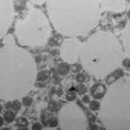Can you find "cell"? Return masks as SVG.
Returning <instances> with one entry per match:
<instances>
[{
    "instance_id": "obj_1",
    "label": "cell",
    "mask_w": 130,
    "mask_h": 130,
    "mask_svg": "<svg viewBox=\"0 0 130 130\" xmlns=\"http://www.w3.org/2000/svg\"><path fill=\"white\" fill-rule=\"evenodd\" d=\"M15 37L6 35L0 49V98H25L37 81V61L31 52L20 49Z\"/></svg>"
},
{
    "instance_id": "obj_2",
    "label": "cell",
    "mask_w": 130,
    "mask_h": 130,
    "mask_svg": "<svg viewBox=\"0 0 130 130\" xmlns=\"http://www.w3.org/2000/svg\"><path fill=\"white\" fill-rule=\"evenodd\" d=\"M46 9L51 23L64 37L86 34L101 22L98 0H46Z\"/></svg>"
},
{
    "instance_id": "obj_3",
    "label": "cell",
    "mask_w": 130,
    "mask_h": 130,
    "mask_svg": "<svg viewBox=\"0 0 130 130\" xmlns=\"http://www.w3.org/2000/svg\"><path fill=\"white\" fill-rule=\"evenodd\" d=\"M124 55L125 54L118 41V37L112 32L100 31L83 43L80 61L86 74L101 80L115 69L121 68Z\"/></svg>"
},
{
    "instance_id": "obj_4",
    "label": "cell",
    "mask_w": 130,
    "mask_h": 130,
    "mask_svg": "<svg viewBox=\"0 0 130 130\" xmlns=\"http://www.w3.org/2000/svg\"><path fill=\"white\" fill-rule=\"evenodd\" d=\"M98 121L107 130H130V77H122L107 87Z\"/></svg>"
},
{
    "instance_id": "obj_5",
    "label": "cell",
    "mask_w": 130,
    "mask_h": 130,
    "mask_svg": "<svg viewBox=\"0 0 130 130\" xmlns=\"http://www.w3.org/2000/svg\"><path fill=\"white\" fill-rule=\"evenodd\" d=\"M51 37V26L47 17L40 9H32L26 19L17 23L15 38L20 46L38 47L44 46Z\"/></svg>"
},
{
    "instance_id": "obj_6",
    "label": "cell",
    "mask_w": 130,
    "mask_h": 130,
    "mask_svg": "<svg viewBox=\"0 0 130 130\" xmlns=\"http://www.w3.org/2000/svg\"><path fill=\"white\" fill-rule=\"evenodd\" d=\"M58 127L63 130H86L89 128L87 116L84 115L83 109L74 103L69 101L64 104L58 112Z\"/></svg>"
},
{
    "instance_id": "obj_7",
    "label": "cell",
    "mask_w": 130,
    "mask_h": 130,
    "mask_svg": "<svg viewBox=\"0 0 130 130\" xmlns=\"http://www.w3.org/2000/svg\"><path fill=\"white\" fill-rule=\"evenodd\" d=\"M81 47H83V43L80 41L78 37H69V38H66V40L61 43V46H60L61 60L66 61V63H69V64L78 63L80 61Z\"/></svg>"
},
{
    "instance_id": "obj_8",
    "label": "cell",
    "mask_w": 130,
    "mask_h": 130,
    "mask_svg": "<svg viewBox=\"0 0 130 130\" xmlns=\"http://www.w3.org/2000/svg\"><path fill=\"white\" fill-rule=\"evenodd\" d=\"M14 2L12 0H0V38L5 40L8 29L14 20Z\"/></svg>"
},
{
    "instance_id": "obj_9",
    "label": "cell",
    "mask_w": 130,
    "mask_h": 130,
    "mask_svg": "<svg viewBox=\"0 0 130 130\" xmlns=\"http://www.w3.org/2000/svg\"><path fill=\"white\" fill-rule=\"evenodd\" d=\"M101 9L110 11V12H122L127 8L125 0H98Z\"/></svg>"
},
{
    "instance_id": "obj_10",
    "label": "cell",
    "mask_w": 130,
    "mask_h": 130,
    "mask_svg": "<svg viewBox=\"0 0 130 130\" xmlns=\"http://www.w3.org/2000/svg\"><path fill=\"white\" fill-rule=\"evenodd\" d=\"M122 43H124V54L130 58V23H127V26L122 31Z\"/></svg>"
},
{
    "instance_id": "obj_11",
    "label": "cell",
    "mask_w": 130,
    "mask_h": 130,
    "mask_svg": "<svg viewBox=\"0 0 130 130\" xmlns=\"http://www.w3.org/2000/svg\"><path fill=\"white\" fill-rule=\"evenodd\" d=\"M106 90H107V89H106L104 84H95V86H92L90 93H92L93 98H96V100H103L104 95H106Z\"/></svg>"
},
{
    "instance_id": "obj_12",
    "label": "cell",
    "mask_w": 130,
    "mask_h": 130,
    "mask_svg": "<svg viewBox=\"0 0 130 130\" xmlns=\"http://www.w3.org/2000/svg\"><path fill=\"white\" fill-rule=\"evenodd\" d=\"M122 75H124V71H122L121 68H118V69H115L113 72H110V74H109L106 78H107V81H110V83H115V81H116V80H119Z\"/></svg>"
},
{
    "instance_id": "obj_13",
    "label": "cell",
    "mask_w": 130,
    "mask_h": 130,
    "mask_svg": "<svg viewBox=\"0 0 130 130\" xmlns=\"http://www.w3.org/2000/svg\"><path fill=\"white\" fill-rule=\"evenodd\" d=\"M5 107L6 109H11L14 112H19L22 109V103L19 100H9V101H5Z\"/></svg>"
},
{
    "instance_id": "obj_14",
    "label": "cell",
    "mask_w": 130,
    "mask_h": 130,
    "mask_svg": "<svg viewBox=\"0 0 130 130\" xmlns=\"http://www.w3.org/2000/svg\"><path fill=\"white\" fill-rule=\"evenodd\" d=\"M57 71H58V74L60 75H68L69 72H71V64L69 63H66V61H63V63H60L58 66H57Z\"/></svg>"
},
{
    "instance_id": "obj_15",
    "label": "cell",
    "mask_w": 130,
    "mask_h": 130,
    "mask_svg": "<svg viewBox=\"0 0 130 130\" xmlns=\"http://www.w3.org/2000/svg\"><path fill=\"white\" fill-rule=\"evenodd\" d=\"M2 116H3L5 122L11 124V122H12V121L15 119V112H14V110H11V109H8V110H6V112H5V113L2 115Z\"/></svg>"
},
{
    "instance_id": "obj_16",
    "label": "cell",
    "mask_w": 130,
    "mask_h": 130,
    "mask_svg": "<svg viewBox=\"0 0 130 130\" xmlns=\"http://www.w3.org/2000/svg\"><path fill=\"white\" fill-rule=\"evenodd\" d=\"M49 80V71H40L37 74V81H47Z\"/></svg>"
},
{
    "instance_id": "obj_17",
    "label": "cell",
    "mask_w": 130,
    "mask_h": 130,
    "mask_svg": "<svg viewBox=\"0 0 130 130\" xmlns=\"http://www.w3.org/2000/svg\"><path fill=\"white\" fill-rule=\"evenodd\" d=\"M61 107H63V106H61L58 101H51L49 106H47V110H49V112H57V110L61 109Z\"/></svg>"
},
{
    "instance_id": "obj_18",
    "label": "cell",
    "mask_w": 130,
    "mask_h": 130,
    "mask_svg": "<svg viewBox=\"0 0 130 130\" xmlns=\"http://www.w3.org/2000/svg\"><path fill=\"white\" fill-rule=\"evenodd\" d=\"M100 107H101L100 100H98V101H90V103H89V109H90L92 112H98V110H100Z\"/></svg>"
},
{
    "instance_id": "obj_19",
    "label": "cell",
    "mask_w": 130,
    "mask_h": 130,
    "mask_svg": "<svg viewBox=\"0 0 130 130\" xmlns=\"http://www.w3.org/2000/svg\"><path fill=\"white\" fill-rule=\"evenodd\" d=\"M17 127L19 128H26L28 127V119L26 118H19L17 119Z\"/></svg>"
},
{
    "instance_id": "obj_20",
    "label": "cell",
    "mask_w": 130,
    "mask_h": 130,
    "mask_svg": "<svg viewBox=\"0 0 130 130\" xmlns=\"http://www.w3.org/2000/svg\"><path fill=\"white\" fill-rule=\"evenodd\" d=\"M77 92H78V93H81V95H84V93H87V87H86L83 83H80V84L77 86Z\"/></svg>"
},
{
    "instance_id": "obj_21",
    "label": "cell",
    "mask_w": 130,
    "mask_h": 130,
    "mask_svg": "<svg viewBox=\"0 0 130 130\" xmlns=\"http://www.w3.org/2000/svg\"><path fill=\"white\" fill-rule=\"evenodd\" d=\"M75 98H77V93H75L74 90H68V92H66V100H68V101H74Z\"/></svg>"
},
{
    "instance_id": "obj_22",
    "label": "cell",
    "mask_w": 130,
    "mask_h": 130,
    "mask_svg": "<svg viewBox=\"0 0 130 130\" xmlns=\"http://www.w3.org/2000/svg\"><path fill=\"white\" fill-rule=\"evenodd\" d=\"M58 124H60V122H58V119H57V118H51V119H49V122H47V125H49V127H52V128H54V127H57Z\"/></svg>"
},
{
    "instance_id": "obj_23",
    "label": "cell",
    "mask_w": 130,
    "mask_h": 130,
    "mask_svg": "<svg viewBox=\"0 0 130 130\" xmlns=\"http://www.w3.org/2000/svg\"><path fill=\"white\" fill-rule=\"evenodd\" d=\"M86 78H87V77H86V74H81V72H80V74H77V81H78V83H84V81H86Z\"/></svg>"
},
{
    "instance_id": "obj_24",
    "label": "cell",
    "mask_w": 130,
    "mask_h": 130,
    "mask_svg": "<svg viewBox=\"0 0 130 130\" xmlns=\"http://www.w3.org/2000/svg\"><path fill=\"white\" fill-rule=\"evenodd\" d=\"M23 104H25V106H31V104H32V98H28V96H25V100H23Z\"/></svg>"
},
{
    "instance_id": "obj_25",
    "label": "cell",
    "mask_w": 130,
    "mask_h": 130,
    "mask_svg": "<svg viewBox=\"0 0 130 130\" xmlns=\"http://www.w3.org/2000/svg\"><path fill=\"white\" fill-rule=\"evenodd\" d=\"M122 64H124L125 68H130V58H128V57H127V58H124V60H122Z\"/></svg>"
},
{
    "instance_id": "obj_26",
    "label": "cell",
    "mask_w": 130,
    "mask_h": 130,
    "mask_svg": "<svg viewBox=\"0 0 130 130\" xmlns=\"http://www.w3.org/2000/svg\"><path fill=\"white\" fill-rule=\"evenodd\" d=\"M31 2L34 5H43V3H46V0H31Z\"/></svg>"
},
{
    "instance_id": "obj_27",
    "label": "cell",
    "mask_w": 130,
    "mask_h": 130,
    "mask_svg": "<svg viewBox=\"0 0 130 130\" xmlns=\"http://www.w3.org/2000/svg\"><path fill=\"white\" fill-rule=\"evenodd\" d=\"M34 87H37V89H41V87H44V84H43V81H37V83L34 84Z\"/></svg>"
},
{
    "instance_id": "obj_28",
    "label": "cell",
    "mask_w": 130,
    "mask_h": 130,
    "mask_svg": "<svg viewBox=\"0 0 130 130\" xmlns=\"http://www.w3.org/2000/svg\"><path fill=\"white\" fill-rule=\"evenodd\" d=\"M83 103H84V104H89V103H90V98H89L86 93L83 95Z\"/></svg>"
},
{
    "instance_id": "obj_29",
    "label": "cell",
    "mask_w": 130,
    "mask_h": 130,
    "mask_svg": "<svg viewBox=\"0 0 130 130\" xmlns=\"http://www.w3.org/2000/svg\"><path fill=\"white\" fill-rule=\"evenodd\" d=\"M125 26H127V23H125V22H124V20H121V22H119V23H118V28H121V29H124V28H125Z\"/></svg>"
},
{
    "instance_id": "obj_30",
    "label": "cell",
    "mask_w": 130,
    "mask_h": 130,
    "mask_svg": "<svg viewBox=\"0 0 130 130\" xmlns=\"http://www.w3.org/2000/svg\"><path fill=\"white\" fill-rule=\"evenodd\" d=\"M32 130H41V124H34L32 125Z\"/></svg>"
},
{
    "instance_id": "obj_31",
    "label": "cell",
    "mask_w": 130,
    "mask_h": 130,
    "mask_svg": "<svg viewBox=\"0 0 130 130\" xmlns=\"http://www.w3.org/2000/svg\"><path fill=\"white\" fill-rule=\"evenodd\" d=\"M128 17H130V11H128Z\"/></svg>"
}]
</instances>
